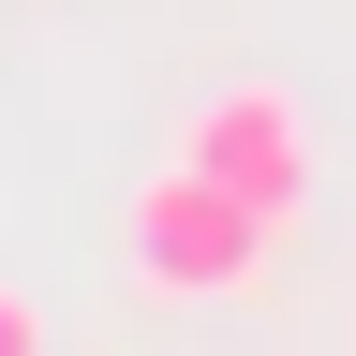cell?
<instances>
[{"label": "cell", "mask_w": 356, "mask_h": 356, "mask_svg": "<svg viewBox=\"0 0 356 356\" xmlns=\"http://www.w3.org/2000/svg\"><path fill=\"white\" fill-rule=\"evenodd\" d=\"M267 252H282V222L252 193H222V178H193V163H163L149 193H134V222H119V267L149 297H252Z\"/></svg>", "instance_id": "6da1fadb"}, {"label": "cell", "mask_w": 356, "mask_h": 356, "mask_svg": "<svg viewBox=\"0 0 356 356\" xmlns=\"http://www.w3.org/2000/svg\"><path fill=\"white\" fill-rule=\"evenodd\" d=\"M0 356H60V341H44V297H30V282H0Z\"/></svg>", "instance_id": "3957f363"}, {"label": "cell", "mask_w": 356, "mask_h": 356, "mask_svg": "<svg viewBox=\"0 0 356 356\" xmlns=\"http://www.w3.org/2000/svg\"><path fill=\"white\" fill-rule=\"evenodd\" d=\"M178 163L222 178V193H252L267 222H297V208H312V119H297V89H267V74L208 89L193 134H178Z\"/></svg>", "instance_id": "7a4b0ae2"}]
</instances>
